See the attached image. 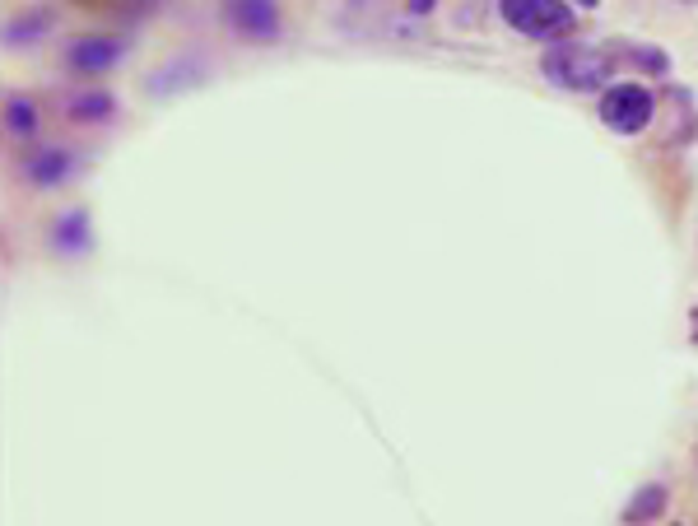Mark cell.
<instances>
[{
  "label": "cell",
  "mask_w": 698,
  "mask_h": 526,
  "mask_svg": "<svg viewBox=\"0 0 698 526\" xmlns=\"http://www.w3.org/2000/svg\"><path fill=\"white\" fill-rule=\"evenodd\" d=\"M578 5H601V0H578Z\"/></svg>",
  "instance_id": "11"
},
{
  "label": "cell",
  "mask_w": 698,
  "mask_h": 526,
  "mask_svg": "<svg viewBox=\"0 0 698 526\" xmlns=\"http://www.w3.org/2000/svg\"><path fill=\"white\" fill-rule=\"evenodd\" d=\"M112 112H117V103H112L108 94H75V98H66V117H70V122H108Z\"/></svg>",
  "instance_id": "7"
},
{
  "label": "cell",
  "mask_w": 698,
  "mask_h": 526,
  "mask_svg": "<svg viewBox=\"0 0 698 526\" xmlns=\"http://www.w3.org/2000/svg\"><path fill=\"white\" fill-rule=\"evenodd\" d=\"M126 56V42L121 38H80L66 47V66L80 70V75H103Z\"/></svg>",
  "instance_id": "6"
},
{
  "label": "cell",
  "mask_w": 698,
  "mask_h": 526,
  "mask_svg": "<svg viewBox=\"0 0 698 526\" xmlns=\"http://www.w3.org/2000/svg\"><path fill=\"white\" fill-rule=\"evenodd\" d=\"M661 508H666V489H661V485H647V494H643V499H633L624 517H629V522H652Z\"/></svg>",
  "instance_id": "8"
},
{
  "label": "cell",
  "mask_w": 698,
  "mask_h": 526,
  "mask_svg": "<svg viewBox=\"0 0 698 526\" xmlns=\"http://www.w3.org/2000/svg\"><path fill=\"white\" fill-rule=\"evenodd\" d=\"M75 168H80V163H75V154H70V149H61V145H42V149H33V154L19 163V173H24L28 187H61V182H66Z\"/></svg>",
  "instance_id": "4"
},
{
  "label": "cell",
  "mask_w": 698,
  "mask_h": 526,
  "mask_svg": "<svg viewBox=\"0 0 698 526\" xmlns=\"http://www.w3.org/2000/svg\"><path fill=\"white\" fill-rule=\"evenodd\" d=\"M5 122H10L14 135H28L38 126V108H33L28 98H10V103H5Z\"/></svg>",
  "instance_id": "9"
},
{
  "label": "cell",
  "mask_w": 698,
  "mask_h": 526,
  "mask_svg": "<svg viewBox=\"0 0 698 526\" xmlns=\"http://www.w3.org/2000/svg\"><path fill=\"white\" fill-rule=\"evenodd\" d=\"M545 75L559 89H601L605 80V56L582 47V42H564L545 52Z\"/></svg>",
  "instance_id": "1"
},
{
  "label": "cell",
  "mask_w": 698,
  "mask_h": 526,
  "mask_svg": "<svg viewBox=\"0 0 698 526\" xmlns=\"http://www.w3.org/2000/svg\"><path fill=\"white\" fill-rule=\"evenodd\" d=\"M503 19L526 38H554V33L573 28V14L564 0H503Z\"/></svg>",
  "instance_id": "2"
},
{
  "label": "cell",
  "mask_w": 698,
  "mask_h": 526,
  "mask_svg": "<svg viewBox=\"0 0 698 526\" xmlns=\"http://www.w3.org/2000/svg\"><path fill=\"white\" fill-rule=\"evenodd\" d=\"M433 10V0H410V14H429Z\"/></svg>",
  "instance_id": "10"
},
{
  "label": "cell",
  "mask_w": 698,
  "mask_h": 526,
  "mask_svg": "<svg viewBox=\"0 0 698 526\" xmlns=\"http://www.w3.org/2000/svg\"><path fill=\"white\" fill-rule=\"evenodd\" d=\"M652 112H657V98L638 89V84H619V89H610L601 98V122L619 135H638L652 122Z\"/></svg>",
  "instance_id": "3"
},
{
  "label": "cell",
  "mask_w": 698,
  "mask_h": 526,
  "mask_svg": "<svg viewBox=\"0 0 698 526\" xmlns=\"http://www.w3.org/2000/svg\"><path fill=\"white\" fill-rule=\"evenodd\" d=\"M229 19H233V28H238L242 38H252V42H275L280 38V10H275V0H233Z\"/></svg>",
  "instance_id": "5"
}]
</instances>
